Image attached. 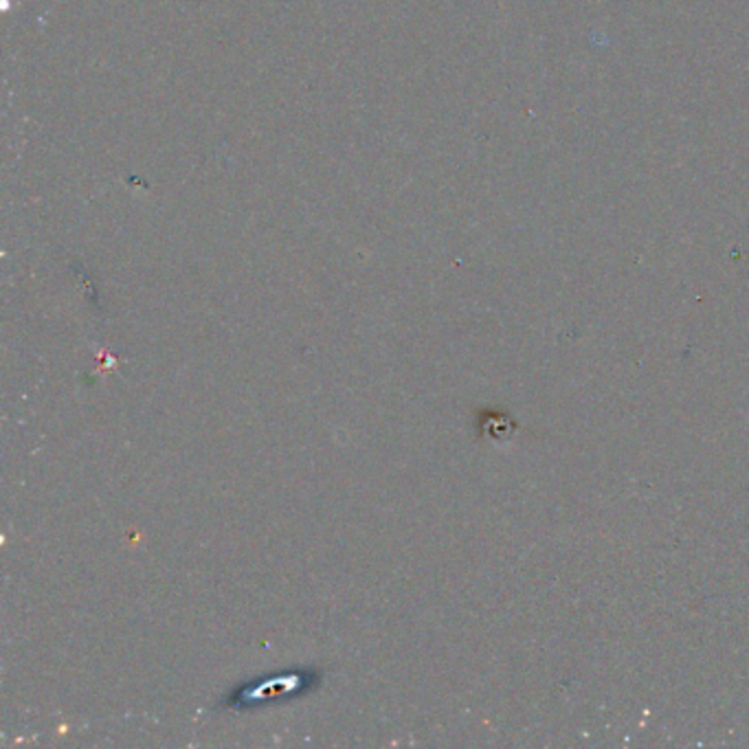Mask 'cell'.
I'll return each instance as SVG.
<instances>
[{
    "label": "cell",
    "instance_id": "6da1fadb",
    "mask_svg": "<svg viewBox=\"0 0 749 749\" xmlns=\"http://www.w3.org/2000/svg\"><path fill=\"white\" fill-rule=\"evenodd\" d=\"M319 679L321 670L315 669L277 672V675L262 677V679L251 681V684L235 686V690L227 694L223 705L231 710H251L256 705L273 703V701L295 699L319 686Z\"/></svg>",
    "mask_w": 749,
    "mask_h": 749
}]
</instances>
